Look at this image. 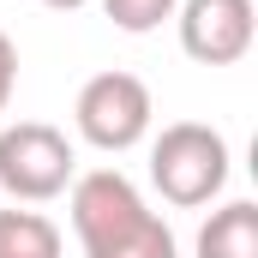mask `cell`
Here are the masks:
<instances>
[{
	"instance_id": "cell-2",
	"label": "cell",
	"mask_w": 258,
	"mask_h": 258,
	"mask_svg": "<svg viewBox=\"0 0 258 258\" xmlns=\"http://www.w3.org/2000/svg\"><path fill=\"white\" fill-rule=\"evenodd\" d=\"M150 186L174 210H198L228 186V138L204 120H174L150 144Z\"/></svg>"
},
{
	"instance_id": "cell-6",
	"label": "cell",
	"mask_w": 258,
	"mask_h": 258,
	"mask_svg": "<svg viewBox=\"0 0 258 258\" xmlns=\"http://www.w3.org/2000/svg\"><path fill=\"white\" fill-rule=\"evenodd\" d=\"M192 252L198 258H258V204L252 198H228L222 210H210Z\"/></svg>"
},
{
	"instance_id": "cell-3",
	"label": "cell",
	"mask_w": 258,
	"mask_h": 258,
	"mask_svg": "<svg viewBox=\"0 0 258 258\" xmlns=\"http://www.w3.org/2000/svg\"><path fill=\"white\" fill-rule=\"evenodd\" d=\"M72 180H78V156L60 126H48V120L0 126V186L18 204H48Z\"/></svg>"
},
{
	"instance_id": "cell-8",
	"label": "cell",
	"mask_w": 258,
	"mask_h": 258,
	"mask_svg": "<svg viewBox=\"0 0 258 258\" xmlns=\"http://www.w3.org/2000/svg\"><path fill=\"white\" fill-rule=\"evenodd\" d=\"M174 6H180V0H102V12L114 18V30H126V36L162 30V24L174 18Z\"/></svg>"
},
{
	"instance_id": "cell-1",
	"label": "cell",
	"mask_w": 258,
	"mask_h": 258,
	"mask_svg": "<svg viewBox=\"0 0 258 258\" xmlns=\"http://www.w3.org/2000/svg\"><path fill=\"white\" fill-rule=\"evenodd\" d=\"M66 210H72V234L84 258H180L174 228L144 204L120 168H90L66 186Z\"/></svg>"
},
{
	"instance_id": "cell-5",
	"label": "cell",
	"mask_w": 258,
	"mask_h": 258,
	"mask_svg": "<svg viewBox=\"0 0 258 258\" xmlns=\"http://www.w3.org/2000/svg\"><path fill=\"white\" fill-rule=\"evenodd\" d=\"M174 24H180V48L198 66L246 60V48H252V36H258L252 0H180L174 6Z\"/></svg>"
},
{
	"instance_id": "cell-7",
	"label": "cell",
	"mask_w": 258,
	"mask_h": 258,
	"mask_svg": "<svg viewBox=\"0 0 258 258\" xmlns=\"http://www.w3.org/2000/svg\"><path fill=\"white\" fill-rule=\"evenodd\" d=\"M66 240L42 210H0V258H60Z\"/></svg>"
},
{
	"instance_id": "cell-10",
	"label": "cell",
	"mask_w": 258,
	"mask_h": 258,
	"mask_svg": "<svg viewBox=\"0 0 258 258\" xmlns=\"http://www.w3.org/2000/svg\"><path fill=\"white\" fill-rule=\"evenodd\" d=\"M48 12H78V6H90V0H42Z\"/></svg>"
},
{
	"instance_id": "cell-4",
	"label": "cell",
	"mask_w": 258,
	"mask_h": 258,
	"mask_svg": "<svg viewBox=\"0 0 258 258\" xmlns=\"http://www.w3.org/2000/svg\"><path fill=\"white\" fill-rule=\"evenodd\" d=\"M150 114H156V102H150V84L138 72H96V78H84V90L72 102L78 138L96 144V150H108V156L144 144Z\"/></svg>"
},
{
	"instance_id": "cell-9",
	"label": "cell",
	"mask_w": 258,
	"mask_h": 258,
	"mask_svg": "<svg viewBox=\"0 0 258 258\" xmlns=\"http://www.w3.org/2000/svg\"><path fill=\"white\" fill-rule=\"evenodd\" d=\"M12 90H18V42H12V36L0 30V114H6Z\"/></svg>"
}]
</instances>
